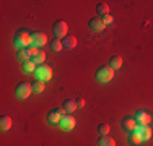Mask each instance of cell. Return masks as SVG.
<instances>
[{"mask_svg": "<svg viewBox=\"0 0 153 146\" xmlns=\"http://www.w3.org/2000/svg\"><path fill=\"white\" fill-rule=\"evenodd\" d=\"M13 44L18 47V50L28 49V47L31 46V34L28 31H25V29H20L15 34V38H13Z\"/></svg>", "mask_w": 153, "mask_h": 146, "instance_id": "cell-1", "label": "cell"}, {"mask_svg": "<svg viewBox=\"0 0 153 146\" xmlns=\"http://www.w3.org/2000/svg\"><path fill=\"white\" fill-rule=\"evenodd\" d=\"M15 94H16L18 99H28L33 94V86L26 81L20 83V85H16V88H15Z\"/></svg>", "mask_w": 153, "mask_h": 146, "instance_id": "cell-2", "label": "cell"}, {"mask_svg": "<svg viewBox=\"0 0 153 146\" xmlns=\"http://www.w3.org/2000/svg\"><path fill=\"white\" fill-rule=\"evenodd\" d=\"M34 78L39 81H49L52 78V68L47 67V65H39L34 72Z\"/></svg>", "mask_w": 153, "mask_h": 146, "instance_id": "cell-3", "label": "cell"}, {"mask_svg": "<svg viewBox=\"0 0 153 146\" xmlns=\"http://www.w3.org/2000/svg\"><path fill=\"white\" fill-rule=\"evenodd\" d=\"M52 32L57 39H62V38H67V32H68V24L62 20H57L52 26Z\"/></svg>", "mask_w": 153, "mask_h": 146, "instance_id": "cell-4", "label": "cell"}, {"mask_svg": "<svg viewBox=\"0 0 153 146\" xmlns=\"http://www.w3.org/2000/svg\"><path fill=\"white\" fill-rule=\"evenodd\" d=\"M112 76H114V70H112L111 67H101L96 70V80L100 83H108L112 80Z\"/></svg>", "mask_w": 153, "mask_h": 146, "instance_id": "cell-5", "label": "cell"}, {"mask_svg": "<svg viewBox=\"0 0 153 146\" xmlns=\"http://www.w3.org/2000/svg\"><path fill=\"white\" fill-rule=\"evenodd\" d=\"M64 117H65V109H52V111L47 114L46 119L51 125H59Z\"/></svg>", "mask_w": 153, "mask_h": 146, "instance_id": "cell-6", "label": "cell"}, {"mask_svg": "<svg viewBox=\"0 0 153 146\" xmlns=\"http://www.w3.org/2000/svg\"><path fill=\"white\" fill-rule=\"evenodd\" d=\"M134 119H135V122L140 127H147V125H150V122H152V115L145 111H137Z\"/></svg>", "mask_w": 153, "mask_h": 146, "instance_id": "cell-7", "label": "cell"}, {"mask_svg": "<svg viewBox=\"0 0 153 146\" xmlns=\"http://www.w3.org/2000/svg\"><path fill=\"white\" fill-rule=\"evenodd\" d=\"M47 44V36L44 34V32H33L31 34V46L34 47H42Z\"/></svg>", "mask_w": 153, "mask_h": 146, "instance_id": "cell-8", "label": "cell"}, {"mask_svg": "<svg viewBox=\"0 0 153 146\" xmlns=\"http://www.w3.org/2000/svg\"><path fill=\"white\" fill-rule=\"evenodd\" d=\"M88 24H90V29H91V31H94V32H100V31H103V29L106 28V24H104L103 18H100V16L91 18Z\"/></svg>", "mask_w": 153, "mask_h": 146, "instance_id": "cell-9", "label": "cell"}, {"mask_svg": "<svg viewBox=\"0 0 153 146\" xmlns=\"http://www.w3.org/2000/svg\"><path fill=\"white\" fill-rule=\"evenodd\" d=\"M75 123H76V120H75L72 115H65L64 119L60 120L59 127H60L62 130H65V131H70V130L75 127Z\"/></svg>", "mask_w": 153, "mask_h": 146, "instance_id": "cell-10", "label": "cell"}, {"mask_svg": "<svg viewBox=\"0 0 153 146\" xmlns=\"http://www.w3.org/2000/svg\"><path fill=\"white\" fill-rule=\"evenodd\" d=\"M134 131L140 135L142 140H143V141H147V140H150V138H152V128H150L148 125H147V127H140V125H138Z\"/></svg>", "mask_w": 153, "mask_h": 146, "instance_id": "cell-11", "label": "cell"}, {"mask_svg": "<svg viewBox=\"0 0 153 146\" xmlns=\"http://www.w3.org/2000/svg\"><path fill=\"white\" fill-rule=\"evenodd\" d=\"M137 127H138V123L135 122V119L126 117V119L122 120V128H124V130H127V131H130V133H132V131L135 130Z\"/></svg>", "mask_w": 153, "mask_h": 146, "instance_id": "cell-12", "label": "cell"}, {"mask_svg": "<svg viewBox=\"0 0 153 146\" xmlns=\"http://www.w3.org/2000/svg\"><path fill=\"white\" fill-rule=\"evenodd\" d=\"M36 63L33 60H26V62H21V70H23L25 73H33L34 75V72H36Z\"/></svg>", "mask_w": 153, "mask_h": 146, "instance_id": "cell-13", "label": "cell"}, {"mask_svg": "<svg viewBox=\"0 0 153 146\" xmlns=\"http://www.w3.org/2000/svg\"><path fill=\"white\" fill-rule=\"evenodd\" d=\"M12 125H13V122H12V117H8V115H3L2 119H0V128H2L3 131L10 130V128H12Z\"/></svg>", "mask_w": 153, "mask_h": 146, "instance_id": "cell-14", "label": "cell"}, {"mask_svg": "<svg viewBox=\"0 0 153 146\" xmlns=\"http://www.w3.org/2000/svg\"><path fill=\"white\" fill-rule=\"evenodd\" d=\"M109 67L112 68V70H117V68L122 67V57L121 55H114L109 58Z\"/></svg>", "mask_w": 153, "mask_h": 146, "instance_id": "cell-15", "label": "cell"}, {"mask_svg": "<svg viewBox=\"0 0 153 146\" xmlns=\"http://www.w3.org/2000/svg\"><path fill=\"white\" fill-rule=\"evenodd\" d=\"M62 109H65V112H74L75 109H78V105H76V101L65 99L64 104H62Z\"/></svg>", "mask_w": 153, "mask_h": 146, "instance_id": "cell-16", "label": "cell"}, {"mask_svg": "<svg viewBox=\"0 0 153 146\" xmlns=\"http://www.w3.org/2000/svg\"><path fill=\"white\" fill-rule=\"evenodd\" d=\"M98 146H116V141L112 140L111 136L104 135V136H100V140H98Z\"/></svg>", "mask_w": 153, "mask_h": 146, "instance_id": "cell-17", "label": "cell"}, {"mask_svg": "<svg viewBox=\"0 0 153 146\" xmlns=\"http://www.w3.org/2000/svg\"><path fill=\"white\" fill-rule=\"evenodd\" d=\"M127 140H129V143L132 145V146H137V145H140L142 141H143V140H142V136L138 133H135V131H132V133L129 135V138H127Z\"/></svg>", "mask_w": 153, "mask_h": 146, "instance_id": "cell-18", "label": "cell"}, {"mask_svg": "<svg viewBox=\"0 0 153 146\" xmlns=\"http://www.w3.org/2000/svg\"><path fill=\"white\" fill-rule=\"evenodd\" d=\"M96 13L100 15V16H106V15H109V5L108 3H98L96 5Z\"/></svg>", "mask_w": 153, "mask_h": 146, "instance_id": "cell-19", "label": "cell"}, {"mask_svg": "<svg viewBox=\"0 0 153 146\" xmlns=\"http://www.w3.org/2000/svg\"><path fill=\"white\" fill-rule=\"evenodd\" d=\"M64 47H67V49H74L76 46V38L75 36H67V38H64Z\"/></svg>", "mask_w": 153, "mask_h": 146, "instance_id": "cell-20", "label": "cell"}, {"mask_svg": "<svg viewBox=\"0 0 153 146\" xmlns=\"http://www.w3.org/2000/svg\"><path fill=\"white\" fill-rule=\"evenodd\" d=\"M18 58L21 62H26V60H31V54H30V49H20L18 50Z\"/></svg>", "mask_w": 153, "mask_h": 146, "instance_id": "cell-21", "label": "cell"}, {"mask_svg": "<svg viewBox=\"0 0 153 146\" xmlns=\"http://www.w3.org/2000/svg\"><path fill=\"white\" fill-rule=\"evenodd\" d=\"M62 47H64V42H62V39H52L51 41V49L54 50V52H59V50H62Z\"/></svg>", "mask_w": 153, "mask_h": 146, "instance_id": "cell-22", "label": "cell"}, {"mask_svg": "<svg viewBox=\"0 0 153 146\" xmlns=\"http://www.w3.org/2000/svg\"><path fill=\"white\" fill-rule=\"evenodd\" d=\"M31 86H33V93H42V91H44V81L34 80Z\"/></svg>", "mask_w": 153, "mask_h": 146, "instance_id": "cell-23", "label": "cell"}, {"mask_svg": "<svg viewBox=\"0 0 153 146\" xmlns=\"http://www.w3.org/2000/svg\"><path fill=\"white\" fill-rule=\"evenodd\" d=\"M31 60L34 62V63L38 65V67H39V65H42V63H44V60H46V54L42 52V50H39V52H38V55H36V57H33Z\"/></svg>", "mask_w": 153, "mask_h": 146, "instance_id": "cell-24", "label": "cell"}, {"mask_svg": "<svg viewBox=\"0 0 153 146\" xmlns=\"http://www.w3.org/2000/svg\"><path fill=\"white\" fill-rule=\"evenodd\" d=\"M98 133H100L101 136L108 135L109 133V125H108V123H100V125H98Z\"/></svg>", "mask_w": 153, "mask_h": 146, "instance_id": "cell-25", "label": "cell"}, {"mask_svg": "<svg viewBox=\"0 0 153 146\" xmlns=\"http://www.w3.org/2000/svg\"><path fill=\"white\" fill-rule=\"evenodd\" d=\"M28 49H30V54H31V58H33V57H36V55H38V52H39V50H38V47H34V46H30V47H28Z\"/></svg>", "mask_w": 153, "mask_h": 146, "instance_id": "cell-26", "label": "cell"}, {"mask_svg": "<svg viewBox=\"0 0 153 146\" xmlns=\"http://www.w3.org/2000/svg\"><path fill=\"white\" fill-rule=\"evenodd\" d=\"M103 21H104V24H111L112 21H114V18H112L111 15H106V16H103Z\"/></svg>", "mask_w": 153, "mask_h": 146, "instance_id": "cell-27", "label": "cell"}, {"mask_svg": "<svg viewBox=\"0 0 153 146\" xmlns=\"http://www.w3.org/2000/svg\"><path fill=\"white\" fill-rule=\"evenodd\" d=\"M76 105H78V107H83V105H85V99H83V97H78V99H76Z\"/></svg>", "mask_w": 153, "mask_h": 146, "instance_id": "cell-28", "label": "cell"}]
</instances>
